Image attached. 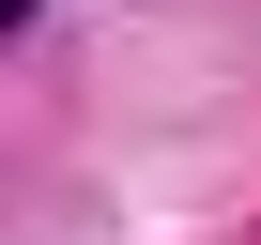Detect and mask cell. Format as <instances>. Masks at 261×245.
Wrapping results in <instances>:
<instances>
[{
  "instance_id": "obj_1",
  "label": "cell",
  "mask_w": 261,
  "mask_h": 245,
  "mask_svg": "<svg viewBox=\"0 0 261 245\" xmlns=\"http://www.w3.org/2000/svg\"><path fill=\"white\" fill-rule=\"evenodd\" d=\"M0 16H16V31H31V0H0Z\"/></svg>"
}]
</instances>
